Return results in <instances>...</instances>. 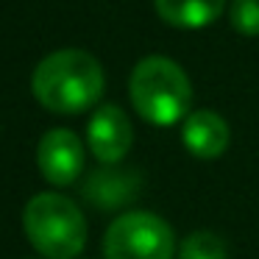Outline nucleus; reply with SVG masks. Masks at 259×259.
Masks as SVG:
<instances>
[{"mask_svg": "<svg viewBox=\"0 0 259 259\" xmlns=\"http://www.w3.org/2000/svg\"><path fill=\"white\" fill-rule=\"evenodd\" d=\"M34 98L56 114H78L103 95V67L92 53L64 48L36 64L31 75Z\"/></svg>", "mask_w": 259, "mask_h": 259, "instance_id": "obj_1", "label": "nucleus"}, {"mask_svg": "<svg viewBox=\"0 0 259 259\" xmlns=\"http://www.w3.org/2000/svg\"><path fill=\"white\" fill-rule=\"evenodd\" d=\"M131 103L151 125H173L187 117L192 84L187 73L167 56H148L134 67L128 81Z\"/></svg>", "mask_w": 259, "mask_h": 259, "instance_id": "obj_2", "label": "nucleus"}, {"mask_svg": "<svg viewBox=\"0 0 259 259\" xmlns=\"http://www.w3.org/2000/svg\"><path fill=\"white\" fill-rule=\"evenodd\" d=\"M23 229L45 259H75L87 245L84 212L59 192H39L25 203Z\"/></svg>", "mask_w": 259, "mask_h": 259, "instance_id": "obj_3", "label": "nucleus"}, {"mask_svg": "<svg viewBox=\"0 0 259 259\" xmlns=\"http://www.w3.org/2000/svg\"><path fill=\"white\" fill-rule=\"evenodd\" d=\"M106 259H173L176 234L167 220L153 212H123L103 237Z\"/></svg>", "mask_w": 259, "mask_h": 259, "instance_id": "obj_4", "label": "nucleus"}, {"mask_svg": "<svg viewBox=\"0 0 259 259\" xmlns=\"http://www.w3.org/2000/svg\"><path fill=\"white\" fill-rule=\"evenodd\" d=\"M39 173L56 187H70L84 170V145L67 128H53L36 145Z\"/></svg>", "mask_w": 259, "mask_h": 259, "instance_id": "obj_5", "label": "nucleus"}, {"mask_svg": "<svg viewBox=\"0 0 259 259\" xmlns=\"http://www.w3.org/2000/svg\"><path fill=\"white\" fill-rule=\"evenodd\" d=\"M87 142H90V151L95 153V159L101 164L123 162L125 153L131 151V142H134V128H131L128 114L114 103L101 106L90 117Z\"/></svg>", "mask_w": 259, "mask_h": 259, "instance_id": "obj_6", "label": "nucleus"}, {"mask_svg": "<svg viewBox=\"0 0 259 259\" xmlns=\"http://www.w3.org/2000/svg\"><path fill=\"white\" fill-rule=\"evenodd\" d=\"M140 190H142V179L137 176V170H123V167H114V164H103L81 187L84 198L101 212L128 206L140 195Z\"/></svg>", "mask_w": 259, "mask_h": 259, "instance_id": "obj_7", "label": "nucleus"}, {"mask_svg": "<svg viewBox=\"0 0 259 259\" xmlns=\"http://www.w3.org/2000/svg\"><path fill=\"white\" fill-rule=\"evenodd\" d=\"M181 142L195 159H218L229 148L231 131H229V123L218 112L201 109V112H192L184 117Z\"/></svg>", "mask_w": 259, "mask_h": 259, "instance_id": "obj_8", "label": "nucleus"}, {"mask_svg": "<svg viewBox=\"0 0 259 259\" xmlns=\"http://www.w3.org/2000/svg\"><path fill=\"white\" fill-rule=\"evenodd\" d=\"M226 0H156V14L176 28H203L223 14Z\"/></svg>", "mask_w": 259, "mask_h": 259, "instance_id": "obj_9", "label": "nucleus"}, {"mask_svg": "<svg viewBox=\"0 0 259 259\" xmlns=\"http://www.w3.org/2000/svg\"><path fill=\"white\" fill-rule=\"evenodd\" d=\"M179 259H229V245L218 231L195 229L184 237L179 248Z\"/></svg>", "mask_w": 259, "mask_h": 259, "instance_id": "obj_10", "label": "nucleus"}, {"mask_svg": "<svg viewBox=\"0 0 259 259\" xmlns=\"http://www.w3.org/2000/svg\"><path fill=\"white\" fill-rule=\"evenodd\" d=\"M231 25L242 36H259V0H231Z\"/></svg>", "mask_w": 259, "mask_h": 259, "instance_id": "obj_11", "label": "nucleus"}]
</instances>
